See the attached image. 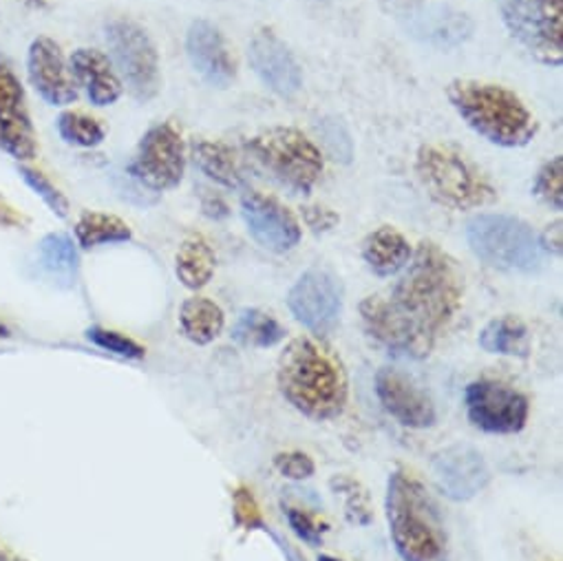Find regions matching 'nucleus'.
Instances as JSON below:
<instances>
[{
    "instance_id": "nucleus-1",
    "label": "nucleus",
    "mask_w": 563,
    "mask_h": 561,
    "mask_svg": "<svg viewBox=\"0 0 563 561\" xmlns=\"http://www.w3.org/2000/svg\"><path fill=\"white\" fill-rule=\"evenodd\" d=\"M405 267L391 295L365 299L361 315L365 330L380 345L422 359L462 306L464 274L457 261L431 241L420 243Z\"/></svg>"
},
{
    "instance_id": "nucleus-2",
    "label": "nucleus",
    "mask_w": 563,
    "mask_h": 561,
    "mask_svg": "<svg viewBox=\"0 0 563 561\" xmlns=\"http://www.w3.org/2000/svg\"><path fill=\"white\" fill-rule=\"evenodd\" d=\"M278 389L312 420H332L347 405V376L332 350L310 337L295 339L278 359Z\"/></svg>"
},
{
    "instance_id": "nucleus-3",
    "label": "nucleus",
    "mask_w": 563,
    "mask_h": 561,
    "mask_svg": "<svg viewBox=\"0 0 563 561\" xmlns=\"http://www.w3.org/2000/svg\"><path fill=\"white\" fill-rule=\"evenodd\" d=\"M385 506L391 539L405 561H451L440 508L420 480L396 471Z\"/></svg>"
},
{
    "instance_id": "nucleus-4",
    "label": "nucleus",
    "mask_w": 563,
    "mask_h": 561,
    "mask_svg": "<svg viewBox=\"0 0 563 561\" xmlns=\"http://www.w3.org/2000/svg\"><path fill=\"white\" fill-rule=\"evenodd\" d=\"M446 96L460 118L484 140L504 148L530 144L537 122L517 94L501 85L453 80Z\"/></svg>"
},
{
    "instance_id": "nucleus-5",
    "label": "nucleus",
    "mask_w": 563,
    "mask_h": 561,
    "mask_svg": "<svg viewBox=\"0 0 563 561\" xmlns=\"http://www.w3.org/2000/svg\"><path fill=\"white\" fill-rule=\"evenodd\" d=\"M416 173L427 193L453 210L482 208L497 197L482 170L464 153L446 144L422 146L416 157Z\"/></svg>"
},
{
    "instance_id": "nucleus-6",
    "label": "nucleus",
    "mask_w": 563,
    "mask_h": 561,
    "mask_svg": "<svg viewBox=\"0 0 563 561\" xmlns=\"http://www.w3.org/2000/svg\"><path fill=\"white\" fill-rule=\"evenodd\" d=\"M473 254L495 270L532 272L541 265L543 245L539 234L510 215H479L466 226Z\"/></svg>"
},
{
    "instance_id": "nucleus-7",
    "label": "nucleus",
    "mask_w": 563,
    "mask_h": 561,
    "mask_svg": "<svg viewBox=\"0 0 563 561\" xmlns=\"http://www.w3.org/2000/svg\"><path fill=\"white\" fill-rule=\"evenodd\" d=\"M245 148L274 179L297 195H308L323 175L321 151L297 129H267L254 135Z\"/></svg>"
},
{
    "instance_id": "nucleus-8",
    "label": "nucleus",
    "mask_w": 563,
    "mask_h": 561,
    "mask_svg": "<svg viewBox=\"0 0 563 561\" xmlns=\"http://www.w3.org/2000/svg\"><path fill=\"white\" fill-rule=\"evenodd\" d=\"M504 25L539 63L559 67L563 61V0H506Z\"/></svg>"
},
{
    "instance_id": "nucleus-9",
    "label": "nucleus",
    "mask_w": 563,
    "mask_h": 561,
    "mask_svg": "<svg viewBox=\"0 0 563 561\" xmlns=\"http://www.w3.org/2000/svg\"><path fill=\"white\" fill-rule=\"evenodd\" d=\"M107 43L122 78L140 102H148L162 87L159 56L144 28L129 19L107 25Z\"/></svg>"
},
{
    "instance_id": "nucleus-10",
    "label": "nucleus",
    "mask_w": 563,
    "mask_h": 561,
    "mask_svg": "<svg viewBox=\"0 0 563 561\" xmlns=\"http://www.w3.org/2000/svg\"><path fill=\"white\" fill-rule=\"evenodd\" d=\"M290 312L314 334H330L343 310L339 278L328 267H310L299 276L288 297Z\"/></svg>"
},
{
    "instance_id": "nucleus-11",
    "label": "nucleus",
    "mask_w": 563,
    "mask_h": 561,
    "mask_svg": "<svg viewBox=\"0 0 563 561\" xmlns=\"http://www.w3.org/2000/svg\"><path fill=\"white\" fill-rule=\"evenodd\" d=\"M184 140L175 124L153 127L140 142L129 173L153 190H170L184 177Z\"/></svg>"
},
{
    "instance_id": "nucleus-12",
    "label": "nucleus",
    "mask_w": 563,
    "mask_h": 561,
    "mask_svg": "<svg viewBox=\"0 0 563 561\" xmlns=\"http://www.w3.org/2000/svg\"><path fill=\"white\" fill-rule=\"evenodd\" d=\"M528 398L504 383L477 381L466 389L468 420L486 433L508 436L521 431L528 420Z\"/></svg>"
},
{
    "instance_id": "nucleus-13",
    "label": "nucleus",
    "mask_w": 563,
    "mask_h": 561,
    "mask_svg": "<svg viewBox=\"0 0 563 561\" xmlns=\"http://www.w3.org/2000/svg\"><path fill=\"white\" fill-rule=\"evenodd\" d=\"M0 148L21 162L34 160L38 153L25 89L5 61H0Z\"/></svg>"
},
{
    "instance_id": "nucleus-14",
    "label": "nucleus",
    "mask_w": 563,
    "mask_h": 561,
    "mask_svg": "<svg viewBox=\"0 0 563 561\" xmlns=\"http://www.w3.org/2000/svg\"><path fill=\"white\" fill-rule=\"evenodd\" d=\"M241 215L250 234L269 252H290L301 241L297 217L269 195L247 190L241 197Z\"/></svg>"
},
{
    "instance_id": "nucleus-15",
    "label": "nucleus",
    "mask_w": 563,
    "mask_h": 561,
    "mask_svg": "<svg viewBox=\"0 0 563 561\" xmlns=\"http://www.w3.org/2000/svg\"><path fill=\"white\" fill-rule=\"evenodd\" d=\"M376 394L389 416L402 427L427 429L435 425L433 400L413 383L411 376L394 367H383L376 374Z\"/></svg>"
},
{
    "instance_id": "nucleus-16",
    "label": "nucleus",
    "mask_w": 563,
    "mask_h": 561,
    "mask_svg": "<svg viewBox=\"0 0 563 561\" xmlns=\"http://www.w3.org/2000/svg\"><path fill=\"white\" fill-rule=\"evenodd\" d=\"M27 72L34 89L52 107H67L78 98L74 74L60 47L52 38H36L27 54Z\"/></svg>"
},
{
    "instance_id": "nucleus-17",
    "label": "nucleus",
    "mask_w": 563,
    "mask_h": 561,
    "mask_svg": "<svg viewBox=\"0 0 563 561\" xmlns=\"http://www.w3.org/2000/svg\"><path fill=\"white\" fill-rule=\"evenodd\" d=\"M433 473L446 497L464 502L475 497L490 480L482 453L468 444H453L433 458Z\"/></svg>"
},
{
    "instance_id": "nucleus-18",
    "label": "nucleus",
    "mask_w": 563,
    "mask_h": 561,
    "mask_svg": "<svg viewBox=\"0 0 563 561\" xmlns=\"http://www.w3.org/2000/svg\"><path fill=\"white\" fill-rule=\"evenodd\" d=\"M250 65L254 74L261 78V82L284 98H290L299 94L303 78L301 67L295 61L292 52L280 43L274 34L261 32L250 43Z\"/></svg>"
},
{
    "instance_id": "nucleus-19",
    "label": "nucleus",
    "mask_w": 563,
    "mask_h": 561,
    "mask_svg": "<svg viewBox=\"0 0 563 561\" xmlns=\"http://www.w3.org/2000/svg\"><path fill=\"white\" fill-rule=\"evenodd\" d=\"M186 52L195 72L210 87L225 89L234 80L236 76L234 58L225 45V38L214 25L206 21L192 23L186 38Z\"/></svg>"
},
{
    "instance_id": "nucleus-20",
    "label": "nucleus",
    "mask_w": 563,
    "mask_h": 561,
    "mask_svg": "<svg viewBox=\"0 0 563 561\" xmlns=\"http://www.w3.org/2000/svg\"><path fill=\"white\" fill-rule=\"evenodd\" d=\"M71 74L96 107H109L122 96V82L111 61L96 50H78L71 56Z\"/></svg>"
},
{
    "instance_id": "nucleus-21",
    "label": "nucleus",
    "mask_w": 563,
    "mask_h": 561,
    "mask_svg": "<svg viewBox=\"0 0 563 561\" xmlns=\"http://www.w3.org/2000/svg\"><path fill=\"white\" fill-rule=\"evenodd\" d=\"M407 28L411 36L435 47H455L473 32V23L466 14L442 6L420 10L409 19Z\"/></svg>"
},
{
    "instance_id": "nucleus-22",
    "label": "nucleus",
    "mask_w": 563,
    "mask_h": 561,
    "mask_svg": "<svg viewBox=\"0 0 563 561\" xmlns=\"http://www.w3.org/2000/svg\"><path fill=\"white\" fill-rule=\"evenodd\" d=\"M411 254V243L394 226L378 228L363 243V258L378 276H391L405 270Z\"/></svg>"
},
{
    "instance_id": "nucleus-23",
    "label": "nucleus",
    "mask_w": 563,
    "mask_h": 561,
    "mask_svg": "<svg viewBox=\"0 0 563 561\" xmlns=\"http://www.w3.org/2000/svg\"><path fill=\"white\" fill-rule=\"evenodd\" d=\"M223 310L206 297H192L181 306L179 328L195 345H210L223 332Z\"/></svg>"
},
{
    "instance_id": "nucleus-24",
    "label": "nucleus",
    "mask_w": 563,
    "mask_h": 561,
    "mask_svg": "<svg viewBox=\"0 0 563 561\" xmlns=\"http://www.w3.org/2000/svg\"><path fill=\"white\" fill-rule=\"evenodd\" d=\"M479 348L488 354L526 359L530 354V332L521 319L501 317L479 332Z\"/></svg>"
},
{
    "instance_id": "nucleus-25",
    "label": "nucleus",
    "mask_w": 563,
    "mask_h": 561,
    "mask_svg": "<svg viewBox=\"0 0 563 561\" xmlns=\"http://www.w3.org/2000/svg\"><path fill=\"white\" fill-rule=\"evenodd\" d=\"M192 157L197 168L212 182L225 188H239L243 184V170L239 166V160L225 144L201 140L192 146Z\"/></svg>"
},
{
    "instance_id": "nucleus-26",
    "label": "nucleus",
    "mask_w": 563,
    "mask_h": 561,
    "mask_svg": "<svg viewBox=\"0 0 563 561\" xmlns=\"http://www.w3.org/2000/svg\"><path fill=\"white\" fill-rule=\"evenodd\" d=\"M214 274V252L201 237H190L177 252V276L188 290L208 286Z\"/></svg>"
},
{
    "instance_id": "nucleus-27",
    "label": "nucleus",
    "mask_w": 563,
    "mask_h": 561,
    "mask_svg": "<svg viewBox=\"0 0 563 561\" xmlns=\"http://www.w3.org/2000/svg\"><path fill=\"white\" fill-rule=\"evenodd\" d=\"M232 339L243 348L265 350L284 341L286 330L272 315H265L261 310H245L234 323Z\"/></svg>"
},
{
    "instance_id": "nucleus-28",
    "label": "nucleus",
    "mask_w": 563,
    "mask_h": 561,
    "mask_svg": "<svg viewBox=\"0 0 563 561\" xmlns=\"http://www.w3.org/2000/svg\"><path fill=\"white\" fill-rule=\"evenodd\" d=\"M76 239L85 250L104 245V243H122L131 239V228L104 212H85L76 223Z\"/></svg>"
},
{
    "instance_id": "nucleus-29",
    "label": "nucleus",
    "mask_w": 563,
    "mask_h": 561,
    "mask_svg": "<svg viewBox=\"0 0 563 561\" xmlns=\"http://www.w3.org/2000/svg\"><path fill=\"white\" fill-rule=\"evenodd\" d=\"M38 261L41 267L58 278V280H71L78 270V252L74 241L67 234H47L38 245Z\"/></svg>"
},
{
    "instance_id": "nucleus-30",
    "label": "nucleus",
    "mask_w": 563,
    "mask_h": 561,
    "mask_svg": "<svg viewBox=\"0 0 563 561\" xmlns=\"http://www.w3.org/2000/svg\"><path fill=\"white\" fill-rule=\"evenodd\" d=\"M58 133L67 144L82 146V148H93V146L102 144V140L107 135L104 127L98 120H93L85 113H76V111H67L60 116Z\"/></svg>"
},
{
    "instance_id": "nucleus-31",
    "label": "nucleus",
    "mask_w": 563,
    "mask_h": 561,
    "mask_svg": "<svg viewBox=\"0 0 563 561\" xmlns=\"http://www.w3.org/2000/svg\"><path fill=\"white\" fill-rule=\"evenodd\" d=\"M330 486L336 495L345 497V515H347L350 524H356V526L372 524L374 515H372V506H369V495L361 482H356L347 475H336V477H332Z\"/></svg>"
},
{
    "instance_id": "nucleus-32",
    "label": "nucleus",
    "mask_w": 563,
    "mask_h": 561,
    "mask_svg": "<svg viewBox=\"0 0 563 561\" xmlns=\"http://www.w3.org/2000/svg\"><path fill=\"white\" fill-rule=\"evenodd\" d=\"M532 193L539 201H543L552 210H561L563 206V157L561 155L550 160L539 170Z\"/></svg>"
},
{
    "instance_id": "nucleus-33",
    "label": "nucleus",
    "mask_w": 563,
    "mask_h": 561,
    "mask_svg": "<svg viewBox=\"0 0 563 561\" xmlns=\"http://www.w3.org/2000/svg\"><path fill=\"white\" fill-rule=\"evenodd\" d=\"M21 177L25 179V184L58 215V217H67L69 215V201L65 199V195L38 170L21 166Z\"/></svg>"
},
{
    "instance_id": "nucleus-34",
    "label": "nucleus",
    "mask_w": 563,
    "mask_h": 561,
    "mask_svg": "<svg viewBox=\"0 0 563 561\" xmlns=\"http://www.w3.org/2000/svg\"><path fill=\"white\" fill-rule=\"evenodd\" d=\"M89 341H93L98 348L124 356V359H142L144 356V348H140L135 341L118 334V332H109V330H100V328H91L87 332Z\"/></svg>"
},
{
    "instance_id": "nucleus-35",
    "label": "nucleus",
    "mask_w": 563,
    "mask_h": 561,
    "mask_svg": "<svg viewBox=\"0 0 563 561\" xmlns=\"http://www.w3.org/2000/svg\"><path fill=\"white\" fill-rule=\"evenodd\" d=\"M274 466H276V471L280 475L288 477V480H308L317 471L314 460L308 453H301V451L276 455L274 458Z\"/></svg>"
},
{
    "instance_id": "nucleus-36",
    "label": "nucleus",
    "mask_w": 563,
    "mask_h": 561,
    "mask_svg": "<svg viewBox=\"0 0 563 561\" xmlns=\"http://www.w3.org/2000/svg\"><path fill=\"white\" fill-rule=\"evenodd\" d=\"M288 521H290V528L295 530V535L299 539H303L306 543H310V546H321L323 543V532L328 528L321 526L314 515H310L301 508H288Z\"/></svg>"
},
{
    "instance_id": "nucleus-37",
    "label": "nucleus",
    "mask_w": 563,
    "mask_h": 561,
    "mask_svg": "<svg viewBox=\"0 0 563 561\" xmlns=\"http://www.w3.org/2000/svg\"><path fill=\"white\" fill-rule=\"evenodd\" d=\"M234 521L236 526L245 528V530H256L263 526V517H261V510L256 506V499L252 495V491L247 488H236L234 493Z\"/></svg>"
},
{
    "instance_id": "nucleus-38",
    "label": "nucleus",
    "mask_w": 563,
    "mask_h": 561,
    "mask_svg": "<svg viewBox=\"0 0 563 561\" xmlns=\"http://www.w3.org/2000/svg\"><path fill=\"white\" fill-rule=\"evenodd\" d=\"M323 138H325V142H328V146H330L334 160L350 162V157H352V142H350V138H347V133H345V129H343L341 124H336V122H325V127H323Z\"/></svg>"
},
{
    "instance_id": "nucleus-39",
    "label": "nucleus",
    "mask_w": 563,
    "mask_h": 561,
    "mask_svg": "<svg viewBox=\"0 0 563 561\" xmlns=\"http://www.w3.org/2000/svg\"><path fill=\"white\" fill-rule=\"evenodd\" d=\"M303 215H306L308 226H310L314 232L330 230L332 226L339 223V217H336L332 210H328V208H306Z\"/></svg>"
},
{
    "instance_id": "nucleus-40",
    "label": "nucleus",
    "mask_w": 563,
    "mask_h": 561,
    "mask_svg": "<svg viewBox=\"0 0 563 561\" xmlns=\"http://www.w3.org/2000/svg\"><path fill=\"white\" fill-rule=\"evenodd\" d=\"M16 3L30 8V10H47L49 8V0H16Z\"/></svg>"
},
{
    "instance_id": "nucleus-41",
    "label": "nucleus",
    "mask_w": 563,
    "mask_h": 561,
    "mask_svg": "<svg viewBox=\"0 0 563 561\" xmlns=\"http://www.w3.org/2000/svg\"><path fill=\"white\" fill-rule=\"evenodd\" d=\"M8 337H10V330H8L3 323H0V341L8 339Z\"/></svg>"
},
{
    "instance_id": "nucleus-42",
    "label": "nucleus",
    "mask_w": 563,
    "mask_h": 561,
    "mask_svg": "<svg viewBox=\"0 0 563 561\" xmlns=\"http://www.w3.org/2000/svg\"><path fill=\"white\" fill-rule=\"evenodd\" d=\"M319 561H343V559H336V557H330V554H321Z\"/></svg>"
}]
</instances>
